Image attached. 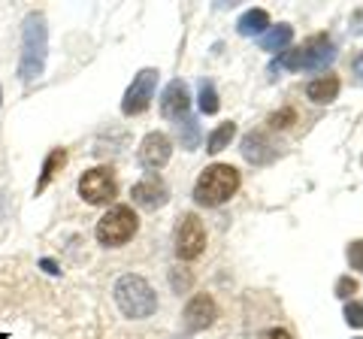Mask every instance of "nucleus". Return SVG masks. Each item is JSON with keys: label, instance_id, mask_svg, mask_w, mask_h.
<instances>
[{"label": "nucleus", "instance_id": "nucleus-1", "mask_svg": "<svg viewBox=\"0 0 363 339\" xmlns=\"http://www.w3.org/2000/svg\"><path fill=\"white\" fill-rule=\"evenodd\" d=\"M45 55H49V28H45L43 13H30L21 25V61H18V79L33 82L43 76Z\"/></svg>", "mask_w": 363, "mask_h": 339}, {"label": "nucleus", "instance_id": "nucleus-2", "mask_svg": "<svg viewBox=\"0 0 363 339\" xmlns=\"http://www.w3.org/2000/svg\"><path fill=\"white\" fill-rule=\"evenodd\" d=\"M333 58H336L333 40L327 37V33H318V37L306 40L303 46L279 55V58L272 61L269 70L272 73H279V70H324V67L330 64Z\"/></svg>", "mask_w": 363, "mask_h": 339}, {"label": "nucleus", "instance_id": "nucleus-3", "mask_svg": "<svg viewBox=\"0 0 363 339\" xmlns=\"http://www.w3.org/2000/svg\"><path fill=\"white\" fill-rule=\"evenodd\" d=\"M240 191V170L230 164H212L200 173L194 185V200L200 206H221Z\"/></svg>", "mask_w": 363, "mask_h": 339}, {"label": "nucleus", "instance_id": "nucleus-4", "mask_svg": "<svg viewBox=\"0 0 363 339\" xmlns=\"http://www.w3.org/2000/svg\"><path fill=\"white\" fill-rule=\"evenodd\" d=\"M112 294H116V303H118V309H121L124 318L140 321V318H149V315H155V309H157L155 288L143 276H136V273L121 276L116 282V291H112Z\"/></svg>", "mask_w": 363, "mask_h": 339}, {"label": "nucleus", "instance_id": "nucleus-5", "mask_svg": "<svg viewBox=\"0 0 363 339\" xmlns=\"http://www.w3.org/2000/svg\"><path fill=\"white\" fill-rule=\"evenodd\" d=\"M136 230H140V218H136V212L130 206H112L104 218L97 221L94 228V236L100 245L106 248H121L124 243H130Z\"/></svg>", "mask_w": 363, "mask_h": 339}, {"label": "nucleus", "instance_id": "nucleus-6", "mask_svg": "<svg viewBox=\"0 0 363 339\" xmlns=\"http://www.w3.org/2000/svg\"><path fill=\"white\" fill-rule=\"evenodd\" d=\"M116 194H118V185H116V173L109 167H94L79 179V197L91 203V206H106Z\"/></svg>", "mask_w": 363, "mask_h": 339}, {"label": "nucleus", "instance_id": "nucleus-7", "mask_svg": "<svg viewBox=\"0 0 363 339\" xmlns=\"http://www.w3.org/2000/svg\"><path fill=\"white\" fill-rule=\"evenodd\" d=\"M157 73L155 67H145V70H140L133 76L130 88L124 91V100H121V112L124 116H140V112H145L152 106V97H155V85H157Z\"/></svg>", "mask_w": 363, "mask_h": 339}, {"label": "nucleus", "instance_id": "nucleus-8", "mask_svg": "<svg viewBox=\"0 0 363 339\" xmlns=\"http://www.w3.org/2000/svg\"><path fill=\"white\" fill-rule=\"evenodd\" d=\"M203 248H206V228L194 212H185L176 228V255L182 261H194L203 255Z\"/></svg>", "mask_w": 363, "mask_h": 339}, {"label": "nucleus", "instance_id": "nucleus-9", "mask_svg": "<svg viewBox=\"0 0 363 339\" xmlns=\"http://www.w3.org/2000/svg\"><path fill=\"white\" fill-rule=\"evenodd\" d=\"M130 197H133V203H136L140 209L155 212V209L167 206V200H169V188H167V182H164L161 176H145V179H140V182L133 185Z\"/></svg>", "mask_w": 363, "mask_h": 339}, {"label": "nucleus", "instance_id": "nucleus-10", "mask_svg": "<svg viewBox=\"0 0 363 339\" xmlns=\"http://www.w3.org/2000/svg\"><path fill=\"white\" fill-rule=\"evenodd\" d=\"M169 155H173V143H169V137H167V133H161V130H152L149 137L140 143V164L145 170L167 167Z\"/></svg>", "mask_w": 363, "mask_h": 339}, {"label": "nucleus", "instance_id": "nucleus-11", "mask_svg": "<svg viewBox=\"0 0 363 339\" xmlns=\"http://www.w3.org/2000/svg\"><path fill=\"white\" fill-rule=\"evenodd\" d=\"M182 318H185L188 330H206V327H212L215 318H218V306H215V300L209 294H194V297L188 300Z\"/></svg>", "mask_w": 363, "mask_h": 339}, {"label": "nucleus", "instance_id": "nucleus-12", "mask_svg": "<svg viewBox=\"0 0 363 339\" xmlns=\"http://www.w3.org/2000/svg\"><path fill=\"white\" fill-rule=\"evenodd\" d=\"M191 106V91H188V85L182 82V79H173L167 88H164V94H161V116L164 118H185V112Z\"/></svg>", "mask_w": 363, "mask_h": 339}, {"label": "nucleus", "instance_id": "nucleus-13", "mask_svg": "<svg viewBox=\"0 0 363 339\" xmlns=\"http://www.w3.org/2000/svg\"><path fill=\"white\" fill-rule=\"evenodd\" d=\"M242 157L248 164H255V167H260V164H269V161H276V145L269 143V137L264 130H252V133H245L242 137Z\"/></svg>", "mask_w": 363, "mask_h": 339}, {"label": "nucleus", "instance_id": "nucleus-14", "mask_svg": "<svg viewBox=\"0 0 363 339\" xmlns=\"http://www.w3.org/2000/svg\"><path fill=\"white\" fill-rule=\"evenodd\" d=\"M269 28L272 25H269L267 9H248V13H242L240 21H236V30H240L242 37H264Z\"/></svg>", "mask_w": 363, "mask_h": 339}, {"label": "nucleus", "instance_id": "nucleus-15", "mask_svg": "<svg viewBox=\"0 0 363 339\" xmlns=\"http://www.w3.org/2000/svg\"><path fill=\"white\" fill-rule=\"evenodd\" d=\"M336 94H339L336 76H321V79H312V82L306 85V97H309L312 104H330V100H336Z\"/></svg>", "mask_w": 363, "mask_h": 339}, {"label": "nucleus", "instance_id": "nucleus-16", "mask_svg": "<svg viewBox=\"0 0 363 339\" xmlns=\"http://www.w3.org/2000/svg\"><path fill=\"white\" fill-rule=\"evenodd\" d=\"M64 164H67V149H52L49 155H45L43 173H40V179H37V194H43V191L52 185V179L61 173Z\"/></svg>", "mask_w": 363, "mask_h": 339}, {"label": "nucleus", "instance_id": "nucleus-17", "mask_svg": "<svg viewBox=\"0 0 363 339\" xmlns=\"http://www.w3.org/2000/svg\"><path fill=\"white\" fill-rule=\"evenodd\" d=\"M294 40V28L291 25H279V28H269L264 37H260V49L264 52H281L288 49Z\"/></svg>", "mask_w": 363, "mask_h": 339}, {"label": "nucleus", "instance_id": "nucleus-18", "mask_svg": "<svg viewBox=\"0 0 363 339\" xmlns=\"http://www.w3.org/2000/svg\"><path fill=\"white\" fill-rule=\"evenodd\" d=\"M236 137V124L233 121H224V124H218L209 137H206V152L209 155H218V152H224L227 145H230V140Z\"/></svg>", "mask_w": 363, "mask_h": 339}, {"label": "nucleus", "instance_id": "nucleus-19", "mask_svg": "<svg viewBox=\"0 0 363 339\" xmlns=\"http://www.w3.org/2000/svg\"><path fill=\"white\" fill-rule=\"evenodd\" d=\"M200 112L203 116H215L218 112V91H215V85L209 82V79H200Z\"/></svg>", "mask_w": 363, "mask_h": 339}, {"label": "nucleus", "instance_id": "nucleus-20", "mask_svg": "<svg viewBox=\"0 0 363 339\" xmlns=\"http://www.w3.org/2000/svg\"><path fill=\"white\" fill-rule=\"evenodd\" d=\"M179 140H182V149H197L200 143V128L194 118H185L179 124Z\"/></svg>", "mask_w": 363, "mask_h": 339}, {"label": "nucleus", "instance_id": "nucleus-21", "mask_svg": "<svg viewBox=\"0 0 363 339\" xmlns=\"http://www.w3.org/2000/svg\"><path fill=\"white\" fill-rule=\"evenodd\" d=\"M294 121H297V112H294L291 106H285V109H279V112H272V116H269V128L272 130H285V128H291V124Z\"/></svg>", "mask_w": 363, "mask_h": 339}, {"label": "nucleus", "instance_id": "nucleus-22", "mask_svg": "<svg viewBox=\"0 0 363 339\" xmlns=\"http://www.w3.org/2000/svg\"><path fill=\"white\" fill-rule=\"evenodd\" d=\"M169 285H173V291H176V294H185L191 285H194V276H191V269L176 267L173 273H169Z\"/></svg>", "mask_w": 363, "mask_h": 339}, {"label": "nucleus", "instance_id": "nucleus-23", "mask_svg": "<svg viewBox=\"0 0 363 339\" xmlns=\"http://www.w3.org/2000/svg\"><path fill=\"white\" fill-rule=\"evenodd\" d=\"M345 321L351 327H363V303L360 300H348L345 303Z\"/></svg>", "mask_w": 363, "mask_h": 339}, {"label": "nucleus", "instance_id": "nucleus-24", "mask_svg": "<svg viewBox=\"0 0 363 339\" xmlns=\"http://www.w3.org/2000/svg\"><path fill=\"white\" fill-rule=\"evenodd\" d=\"M354 291H357V282L351 276H342L336 282V297L339 300H351V294H354Z\"/></svg>", "mask_w": 363, "mask_h": 339}, {"label": "nucleus", "instance_id": "nucleus-25", "mask_svg": "<svg viewBox=\"0 0 363 339\" xmlns=\"http://www.w3.org/2000/svg\"><path fill=\"white\" fill-rule=\"evenodd\" d=\"M345 255H348V264H351V269H363V240L351 243Z\"/></svg>", "mask_w": 363, "mask_h": 339}, {"label": "nucleus", "instance_id": "nucleus-26", "mask_svg": "<svg viewBox=\"0 0 363 339\" xmlns=\"http://www.w3.org/2000/svg\"><path fill=\"white\" fill-rule=\"evenodd\" d=\"M260 339H291V333L281 330V327H269V330L260 333Z\"/></svg>", "mask_w": 363, "mask_h": 339}, {"label": "nucleus", "instance_id": "nucleus-27", "mask_svg": "<svg viewBox=\"0 0 363 339\" xmlns=\"http://www.w3.org/2000/svg\"><path fill=\"white\" fill-rule=\"evenodd\" d=\"M354 73H357V76L363 79V52L357 55V61H354Z\"/></svg>", "mask_w": 363, "mask_h": 339}, {"label": "nucleus", "instance_id": "nucleus-28", "mask_svg": "<svg viewBox=\"0 0 363 339\" xmlns=\"http://www.w3.org/2000/svg\"><path fill=\"white\" fill-rule=\"evenodd\" d=\"M43 267H45V269H49V273H52V276H58V273H61V269H58V267H55V261H43Z\"/></svg>", "mask_w": 363, "mask_h": 339}, {"label": "nucleus", "instance_id": "nucleus-29", "mask_svg": "<svg viewBox=\"0 0 363 339\" xmlns=\"http://www.w3.org/2000/svg\"><path fill=\"white\" fill-rule=\"evenodd\" d=\"M0 339H6V333H0Z\"/></svg>", "mask_w": 363, "mask_h": 339}, {"label": "nucleus", "instance_id": "nucleus-30", "mask_svg": "<svg viewBox=\"0 0 363 339\" xmlns=\"http://www.w3.org/2000/svg\"><path fill=\"white\" fill-rule=\"evenodd\" d=\"M0 100H4V91H0Z\"/></svg>", "mask_w": 363, "mask_h": 339}, {"label": "nucleus", "instance_id": "nucleus-31", "mask_svg": "<svg viewBox=\"0 0 363 339\" xmlns=\"http://www.w3.org/2000/svg\"><path fill=\"white\" fill-rule=\"evenodd\" d=\"M360 339H363V336H360Z\"/></svg>", "mask_w": 363, "mask_h": 339}]
</instances>
